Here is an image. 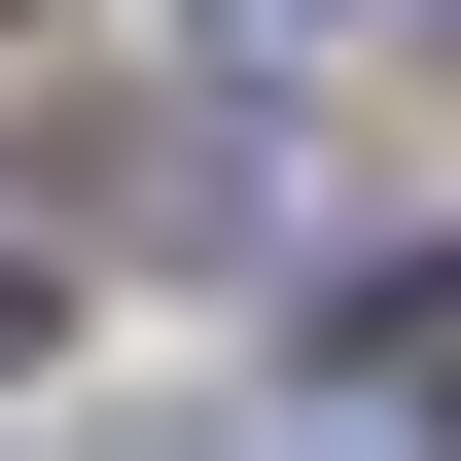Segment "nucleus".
Wrapping results in <instances>:
<instances>
[{"instance_id":"nucleus-1","label":"nucleus","mask_w":461,"mask_h":461,"mask_svg":"<svg viewBox=\"0 0 461 461\" xmlns=\"http://www.w3.org/2000/svg\"><path fill=\"white\" fill-rule=\"evenodd\" d=\"M355 391H391V426H461V285H355Z\"/></svg>"},{"instance_id":"nucleus-2","label":"nucleus","mask_w":461,"mask_h":461,"mask_svg":"<svg viewBox=\"0 0 461 461\" xmlns=\"http://www.w3.org/2000/svg\"><path fill=\"white\" fill-rule=\"evenodd\" d=\"M0 355H36V249H0Z\"/></svg>"},{"instance_id":"nucleus-3","label":"nucleus","mask_w":461,"mask_h":461,"mask_svg":"<svg viewBox=\"0 0 461 461\" xmlns=\"http://www.w3.org/2000/svg\"><path fill=\"white\" fill-rule=\"evenodd\" d=\"M213 36H320V0H213Z\"/></svg>"},{"instance_id":"nucleus-4","label":"nucleus","mask_w":461,"mask_h":461,"mask_svg":"<svg viewBox=\"0 0 461 461\" xmlns=\"http://www.w3.org/2000/svg\"><path fill=\"white\" fill-rule=\"evenodd\" d=\"M426 36H461V0H426Z\"/></svg>"}]
</instances>
